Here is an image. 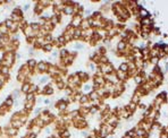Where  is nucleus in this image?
Instances as JSON below:
<instances>
[{
  "label": "nucleus",
  "instance_id": "nucleus-1",
  "mask_svg": "<svg viewBox=\"0 0 168 138\" xmlns=\"http://www.w3.org/2000/svg\"><path fill=\"white\" fill-rule=\"evenodd\" d=\"M22 126H23V122L20 121L19 119H13L11 120V126L10 127H13V128H15V129H18Z\"/></svg>",
  "mask_w": 168,
  "mask_h": 138
},
{
  "label": "nucleus",
  "instance_id": "nucleus-2",
  "mask_svg": "<svg viewBox=\"0 0 168 138\" xmlns=\"http://www.w3.org/2000/svg\"><path fill=\"white\" fill-rule=\"evenodd\" d=\"M8 72H9V67H7V66H5V65L0 66V74L7 76V75H8Z\"/></svg>",
  "mask_w": 168,
  "mask_h": 138
},
{
  "label": "nucleus",
  "instance_id": "nucleus-3",
  "mask_svg": "<svg viewBox=\"0 0 168 138\" xmlns=\"http://www.w3.org/2000/svg\"><path fill=\"white\" fill-rule=\"evenodd\" d=\"M36 66V62H35V60H33V59H31V60H29L26 62V67L29 68L30 70H33V68Z\"/></svg>",
  "mask_w": 168,
  "mask_h": 138
},
{
  "label": "nucleus",
  "instance_id": "nucleus-4",
  "mask_svg": "<svg viewBox=\"0 0 168 138\" xmlns=\"http://www.w3.org/2000/svg\"><path fill=\"white\" fill-rule=\"evenodd\" d=\"M13 104H14V99H13V96L7 97V100L5 101V105H6L7 108H10Z\"/></svg>",
  "mask_w": 168,
  "mask_h": 138
},
{
  "label": "nucleus",
  "instance_id": "nucleus-5",
  "mask_svg": "<svg viewBox=\"0 0 168 138\" xmlns=\"http://www.w3.org/2000/svg\"><path fill=\"white\" fill-rule=\"evenodd\" d=\"M30 86H31V84L30 83H24L22 85V92L23 93H29V90H30Z\"/></svg>",
  "mask_w": 168,
  "mask_h": 138
},
{
  "label": "nucleus",
  "instance_id": "nucleus-6",
  "mask_svg": "<svg viewBox=\"0 0 168 138\" xmlns=\"http://www.w3.org/2000/svg\"><path fill=\"white\" fill-rule=\"evenodd\" d=\"M38 68H39V71H40V72H43V71H45V70H47L48 66L45 65L44 62H40V63L38 65Z\"/></svg>",
  "mask_w": 168,
  "mask_h": 138
},
{
  "label": "nucleus",
  "instance_id": "nucleus-7",
  "mask_svg": "<svg viewBox=\"0 0 168 138\" xmlns=\"http://www.w3.org/2000/svg\"><path fill=\"white\" fill-rule=\"evenodd\" d=\"M7 133H8L9 136H15L16 133H17V129L13 128V127H9V128L7 129Z\"/></svg>",
  "mask_w": 168,
  "mask_h": 138
},
{
  "label": "nucleus",
  "instance_id": "nucleus-8",
  "mask_svg": "<svg viewBox=\"0 0 168 138\" xmlns=\"http://www.w3.org/2000/svg\"><path fill=\"white\" fill-rule=\"evenodd\" d=\"M34 105V101H26L25 103V110H31Z\"/></svg>",
  "mask_w": 168,
  "mask_h": 138
},
{
  "label": "nucleus",
  "instance_id": "nucleus-9",
  "mask_svg": "<svg viewBox=\"0 0 168 138\" xmlns=\"http://www.w3.org/2000/svg\"><path fill=\"white\" fill-rule=\"evenodd\" d=\"M26 101H34V93H27Z\"/></svg>",
  "mask_w": 168,
  "mask_h": 138
},
{
  "label": "nucleus",
  "instance_id": "nucleus-10",
  "mask_svg": "<svg viewBox=\"0 0 168 138\" xmlns=\"http://www.w3.org/2000/svg\"><path fill=\"white\" fill-rule=\"evenodd\" d=\"M17 80H18V81H24V80H26V76H25V75H23V74H18V75H17Z\"/></svg>",
  "mask_w": 168,
  "mask_h": 138
},
{
  "label": "nucleus",
  "instance_id": "nucleus-11",
  "mask_svg": "<svg viewBox=\"0 0 168 138\" xmlns=\"http://www.w3.org/2000/svg\"><path fill=\"white\" fill-rule=\"evenodd\" d=\"M51 48H52V45L49 44V43L43 45V50H44V51H50V50H51Z\"/></svg>",
  "mask_w": 168,
  "mask_h": 138
},
{
  "label": "nucleus",
  "instance_id": "nucleus-12",
  "mask_svg": "<svg viewBox=\"0 0 168 138\" xmlns=\"http://www.w3.org/2000/svg\"><path fill=\"white\" fill-rule=\"evenodd\" d=\"M27 138H36V135L33 132H30L29 135H27Z\"/></svg>",
  "mask_w": 168,
  "mask_h": 138
},
{
  "label": "nucleus",
  "instance_id": "nucleus-13",
  "mask_svg": "<svg viewBox=\"0 0 168 138\" xmlns=\"http://www.w3.org/2000/svg\"><path fill=\"white\" fill-rule=\"evenodd\" d=\"M4 84H5V79L4 78H0V88L4 86Z\"/></svg>",
  "mask_w": 168,
  "mask_h": 138
},
{
  "label": "nucleus",
  "instance_id": "nucleus-14",
  "mask_svg": "<svg viewBox=\"0 0 168 138\" xmlns=\"http://www.w3.org/2000/svg\"><path fill=\"white\" fill-rule=\"evenodd\" d=\"M120 69H122V70H126V69H127V66H126V65H125V63H124V65H122V67H120Z\"/></svg>",
  "mask_w": 168,
  "mask_h": 138
},
{
  "label": "nucleus",
  "instance_id": "nucleus-15",
  "mask_svg": "<svg viewBox=\"0 0 168 138\" xmlns=\"http://www.w3.org/2000/svg\"><path fill=\"white\" fill-rule=\"evenodd\" d=\"M124 47H125V45H124V43H123V42H120V43H119V45H118V49H123Z\"/></svg>",
  "mask_w": 168,
  "mask_h": 138
},
{
  "label": "nucleus",
  "instance_id": "nucleus-16",
  "mask_svg": "<svg viewBox=\"0 0 168 138\" xmlns=\"http://www.w3.org/2000/svg\"><path fill=\"white\" fill-rule=\"evenodd\" d=\"M24 138H27V137H24Z\"/></svg>",
  "mask_w": 168,
  "mask_h": 138
}]
</instances>
